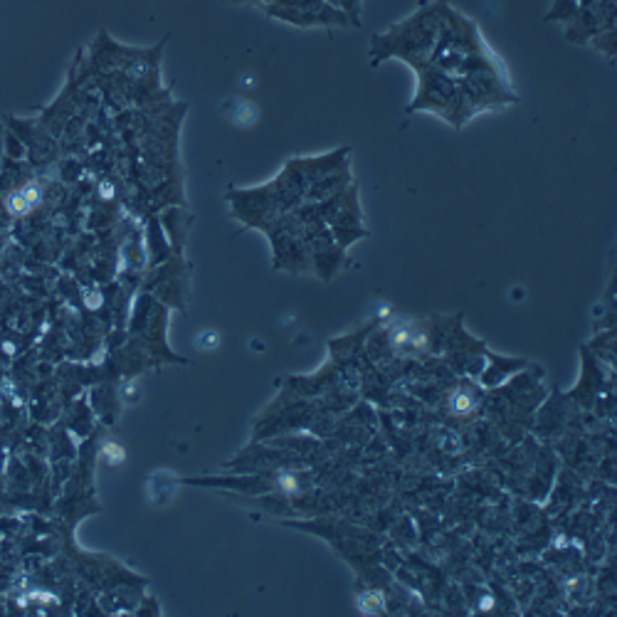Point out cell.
Masks as SVG:
<instances>
[{
  "instance_id": "1",
  "label": "cell",
  "mask_w": 617,
  "mask_h": 617,
  "mask_svg": "<svg viewBox=\"0 0 617 617\" xmlns=\"http://www.w3.org/2000/svg\"><path fill=\"white\" fill-rule=\"evenodd\" d=\"M427 62L440 72H445V75L455 77L457 82L477 70L502 65V60L492 52V47L484 42V35L477 28V23L452 8L450 3H445V8H442L440 35H437L435 50H432Z\"/></svg>"
},
{
  "instance_id": "2",
  "label": "cell",
  "mask_w": 617,
  "mask_h": 617,
  "mask_svg": "<svg viewBox=\"0 0 617 617\" xmlns=\"http://www.w3.org/2000/svg\"><path fill=\"white\" fill-rule=\"evenodd\" d=\"M445 3L447 0L420 3L408 18L390 25L386 33L373 35L371 50H368L373 65H381L383 60H390V57H398V60H403L410 67L430 60L437 35H440Z\"/></svg>"
},
{
  "instance_id": "3",
  "label": "cell",
  "mask_w": 617,
  "mask_h": 617,
  "mask_svg": "<svg viewBox=\"0 0 617 617\" xmlns=\"http://www.w3.org/2000/svg\"><path fill=\"white\" fill-rule=\"evenodd\" d=\"M413 70L418 75V92H415V99L408 107V112H432L442 116L447 124L457 126V129L467 124L469 119L467 112H464L457 79L432 67L430 62H420Z\"/></svg>"
},
{
  "instance_id": "4",
  "label": "cell",
  "mask_w": 617,
  "mask_h": 617,
  "mask_svg": "<svg viewBox=\"0 0 617 617\" xmlns=\"http://www.w3.org/2000/svg\"><path fill=\"white\" fill-rule=\"evenodd\" d=\"M267 15L282 20L287 25H297V28H346L353 23L344 10L334 8L326 0H316V3L299 5V8H284V5H262Z\"/></svg>"
},
{
  "instance_id": "5",
  "label": "cell",
  "mask_w": 617,
  "mask_h": 617,
  "mask_svg": "<svg viewBox=\"0 0 617 617\" xmlns=\"http://www.w3.org/2000/svg\"><path fill=\"white\" fill-rule=\"evenodd\" d=\"M615 5V0H598L590 8H578L576 18L566 23V40L585 45L603 30H613L617 18Z\"/></svg>"
},
{
  "instance_id": "6",
  "label": "cell",
  "mask_w": 617,
  "mask_h": 617,
  "mask_svg": "<svg viewBox=\"0 0 617 617\" xmlns=\"http://www.w3.org/2000/svg\"><path fill=\"white\" fill-rule=\"evenodd\" d=\"M576 13H578V0H553V5H551V10H548L546 13V23H571L573 18H576Z\"/></svg>"
},
{
  "instance_id": "7",
  "label": "cell",
  "mask_w": 617,
  "mask_h": 617,
  "mask_svg": "<svg viewBox=\"0 0 617 617\" xmlns=\"http://www.w3.org/2000/svg\"><path fill=\"white\" fill-rule=\"evenodd\" d=\"M595 45V50L603 52L608 60H613L615 57V28L613 30H603V33L595 35L593 40H590Z\"/></svg>"
}]
</instances>
